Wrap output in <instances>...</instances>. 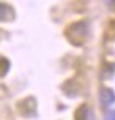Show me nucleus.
Listing matches in <instances>:
<instances>
[{
	"label": "nucleus",
	"mask_w": 115,
	"mask_h": 120,
	"mask_svg": "<svg viewBox=\"0 0 115 120\" xmlns=\"http://www.w3.org/2000/svg\"><path fill=\"white\" fill-rule=\"evenodd\" d=\"M107 38L115 41V19L107 24Z\"/></svg>",
	"instance_id": "7"
},
{
	"label": "nucleus",
	"mask_w": 115,
	"mask_h": 120,
	"mask_svg": "<svg viewBox=\"0 0 115 120\" xmlns=\"http://www.w3.org/2000/svg\"><path fill=\"white\" fill-rule=\"evenodd\" d=\"M74 120H95V114H93V111H91L90 106L82 104V106H79L77 111L74 112Z\"/></svg>",
	"instance_id": "5"
},
{
	"label": "nucleus",
	"mask_w": 115,
	"mask_h": 120,
	"mask_svg": "<svg viewBox=\"0 0 115 120\" xmlns=\"http://www.w3.org/2000/svg\"><path fill=\"white\" fill-rule=\"evenodd\" d=\"M66 40L74 46H82L88 36V24L85 21H77L74 24H69L65 30Z\"/></svg>",
	"instance_id": "1"
},
{
	"label": "nucleus",
	"mask_w": 115,
	"mask_h": 120,
	"mask_svg": "<svg viewBox=\"0 0 115 120\" xmlns=\"http://www.w3.org/2000/svg\"><path fill=\"white\" fill-rule=\"evenodd\" d=\"M106 120H115V111H109L106 114Z\"/></svg>",
	"instance_id": "8"
},
{
	"label": "nucleus",
	"mask_w": 115,
	"mask_h": 120,
	"mask_svg": "<svg viewBox=\"0 0 115 120\" xmlns=\"http://www.w3.org/2000/svg\"><path fill=\"white\" fill-rule=\"evenodd\" d=\"M16 18V11L11 5L0 2V22H11Z\"/></svg>",
	"instance_id": "4"
},
{
	"label": "nucleus",
	"mask_w": 115,
	"mask_h": 120,
	"mask_svg": "<svg viewBox=\"0 0 115 120\" xmlns=\"http://www.w3.org/2000/svg\"><path fill=\"white\" fill-rule=\"evenodd\" d=\"M10 66H11L10 60L5 59V57H0V78H5L6 74H8Z\"/></svg>",
	"instance_id": "6"
},
{
	"label": "nucleus",
	"mask_w": 115,
	"mask_h": 120,
	"mask_svg": "<svg viewBox=\"0 0 115 120\" xmlns=\"http://www.w3.org/2000/svg\"><path fill=\"white\" fill-rule=\"evenodd\" d=\"M99 101L103 104V108H110L115 104V92L110 87H103L99 90Z\"/></svg>",
	"instance_id": "3"
},
{
	"label": "nucleus",
	"mask_w": 115,
	"mask_h": 120,
	"mask_svg": "<svg viewBox=\"0 0 115 120\" xmlns=\"http://www.w3.org/2000/svg\"><path fill=\"white\" fill-rule=\"evenodd\" d=\"M36 108H38L36 100L33 96H27V98H24L18 103V111L27 119H32V117L36 115Z\"/></svg>",
	"instance_id": "2"
}]
</instances>
